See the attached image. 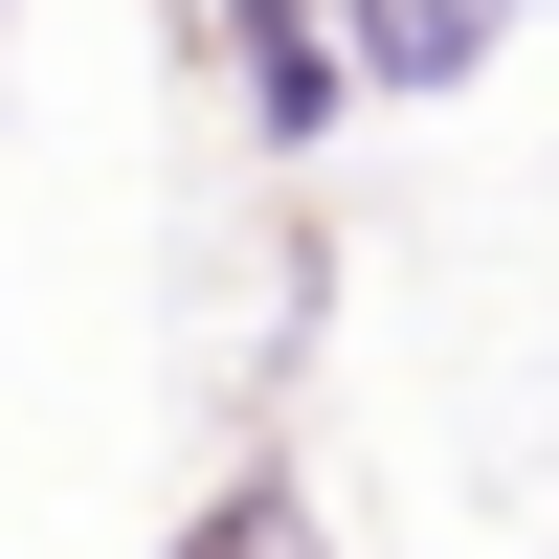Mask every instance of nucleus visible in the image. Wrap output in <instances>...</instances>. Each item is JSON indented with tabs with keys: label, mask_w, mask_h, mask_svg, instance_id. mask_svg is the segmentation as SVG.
Listing matches in <instances>:
<instances>
[{
	"label": "nucleus",
	"mask_w": 559,
	"mask_h": 559,
	"mask_svg": "<svg viewBox=\"0 0 559 559\" xmlns=\"http://www.w3.org/2000/svg\"><path fill=\"white\" fill-rule=\"evenodd\" d=\"M202 559H313V537L292 515H202Z\"/></svg>",
	"instance_id": "obj_3"
},
{
	"label": "nucleus",
	"mask_w": 559,
	"mask_h": 559,
	"mask_svg": "<svg viewBox=\"0 0 559 559\" xmlns=\"http://www.w3.org/2000/svg\"><path fill=\"white\" fill-rule=\"evenodd\" d=\"M224 45H247V90H269V134H336V23H313V0H224Z\"/></svg>",
	"instance_id": "obj_2"
},
{
	"label": "nucleus",
	"mask_w": 559,
	"mask_h": 559,
	"mask_svg": "<svg viewBox=\"0 0 559 559\" xmlns=\"http://www.w3.org/2000/svg\"><path fill=\"white\" fill-rule=\"evenodd\" d=\"M515 23V0H358L336 23V68H381V90H471V45Z\"/></svg>",
	"instance_id": "obj_1"
}]
</instances>
